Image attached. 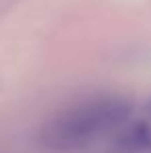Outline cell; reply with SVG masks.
I'll use <instances>...</instances> for the list:
<instances>
[{"mask_svg":"<svg viewBox=\"0 0 151 153\" xmlns=\"http://www.w3.org/2000/svg\"><path fill=\"white\" fill-rule=\"evenodd\" d=\"M128 116L130 103L122 97L87 100L54 116L42 128V143L56 151L83 149L122 126Z\"/></svg>","mask_w":151,"mask_h":153,"instance_id":"6da1fadb","label":"cell"},{"mask_svg":"<svg viewBox=\"0 0 151 153\" xmlns=\"http://www.w3.org/2000/svg\"><path fill=\"white\" fill-rule=\"evenodd\" d=\"M120 149L124 153H141L151 149V128L147 124H135L120 137Z\"/></svg>","mask_w":151,"mask_h":153,"instance_id":"7a4b0ae2","label":"cell"}]
</instances>
